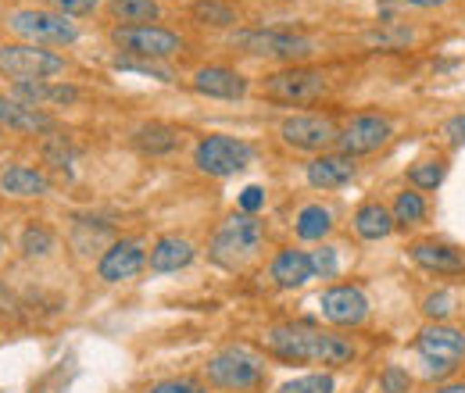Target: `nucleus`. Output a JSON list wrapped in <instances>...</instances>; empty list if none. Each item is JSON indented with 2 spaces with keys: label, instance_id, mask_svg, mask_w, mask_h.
Masks as SVG:
<instances>
[{
  "label": "nucleus",
  "instance_id": "nucleus-8",
  "mask_svg": "<svg viewBox=\"0 0 465 393\" xmlns=\"http://www.w3.org/2000/svg\"><path fill=\"white\" fill-rule=\"evenodd\" d=\"M61 72H64V57L47 47H36V44L0 47V75L15 83H40V79H54Z\"/></svg>",
  "mask_w": 465,
  "mask_h": 393
},
{
  "label": "nucleus",
  "instance_id": "nucleus-7",
  "mask_svg": "<svg viewBox=\"0 0 465 393\" xmlns=\"http://www.w3.org/2000/svg\"><path fill=\"white\" fill-rule=\"evenodd\" d=\"M112 44L136 61H165L183 51V36L162 25H115Z\"/></svg>",
  "mask_w": 465,
  "mask_h": 393
},
{
  "label": "nucleus",
  "instance_id": "nucleus-18",
  "mask_svg": "<svg viewBox=\"0 0 465 393\" xmlns=\"http://www.w3.org/2000/svg\"><path fill=\"white\" fill-rule=\"evenodd\" d=\"M0 129H11V133H54V118L44 112V108H33L18 97H0Z\"/></svg>",
  "mask_w": 465,
  "mask_h": 393
},
{
  "label": "nucleus",
  "instance_id": "nucleus-44",
  "mask_svg": "<svg viewBox=\"0 0 465 393\" xmlns=\"http://www.w3.org/2000/svg\"><path fill=\"white\" fill-rule=\"evenodd\" d=\"M0 251H4V243H0Z\"/></svg>",
  "mask_w": 465,
  "mask_h": 393
},
{
  "label": "nucleus",
  "instance_id": "nucleus-4",
  "mask_svg": "<svg viewBox=\"0 0 465 393\" xmlns=\"http://www.w3.org/2000/svg\"><path fill=\"white\" fill-rule=\"evenodd\" d=\"M258 93L272 104H315L330 93V79L326 72L319 68H308V64H291V68H280V72H269L262 83H258Z\"/></svg>",
  "mask_w": 465,
  "mask_h": 393
},
{
  "label": "nucleus",
  "instance_id": "nucleus-38",
  "mask_svg": "<svg viewBox=\"0 0 465 393\" xmlns=\"http://www.w3.org/2000/svg\"><path fill=\"white\" fill-rule=\"evenodd\" d=\"M51 11H58V15H68V18H75V15H90V11H97V4L101 0H44Z\"/></svg>",
  "mask_w": 465,
  "mask_h": 393
},
{
  "label": "nucleus",
  "instance_id": "nucleus-3",
  "mask_svg": "<svg viewBox=\"0 0 465 393\" xmlns=\"http://www.w3.org/2000/svg\"><path fill=\"white\" fill-rule=\"evenodd\" d=\"M204 379L223 393H258L265 387V361L247 347H223L208 358Z\"/></svg>",
  "mask_w": 465,
  "mask_h": 393
},
{
  "label": "nucleus",
  "instance_id": "nucleus-35",
  "mask_svg": "<svg viewBox=\"0 0 465 393\" xmlns=\"http://www.w3.org/2000/svg\"><path fill=\"white\" fill-rule=\"evenodd\" d=\"M411 390V376L401 365H387L380 372V393H408Z\"/></svg>",
  "mask_w": 465,
  "mask_h": 393
},
{
  "label": "nucleus",
  "instance_id": "nucleus-23",
  "mask_svg": "<svg viewBox=\"0 0 465 393\" xmlns=\"http://www.w3.org/2000/svg\"><path fill=\"white\" fill-rule=\"evenodd\" d=\"M190 261H193V243L183 240V236H162V240L151 247V254H147L151 272H179V269H186Z\"/></svg>",
  "mask_w": 465,
  "mask_h": 393
},
{
  "label": "nucleus",
  "instance_id": "nucleus-25",
  "mask_svg": "<svg viewBox=\"0 0 465 393\" xmlns=\"http://www.w3.org/2000/svg\"><path fill=\"white\" fill-rule=\"evenodd\" d=\"M293 232L297 240H308V243H322L330 232H333V211L322 208V204H304L293 219Z\"/></svg>",
  "mask_w": 465,
  "mask_h": 393
},
{
  "label": "nucleus",
  "instance_id": "nucleus-9",
  "mask_svg": "<svg viewBox=\"0 0 465 393\" xmlns=\"http://www.w3.org/2000/svg\"><path fill=\"white\" fill-rule=\"evenodd\" d=\"M254 162V147L247 140H236V136H204L193 151V165L204 172V175H215V179H230L236 172H243Z\"/></svg>",
  "mask_w": 465,
  "mask_h": 393
},
{
  "label": "nucleus",
  "instance_id": "nucleus-27",
  "mask_svg": "<svg viewBox=\"0 0 465 393\" xmlns=\"http://www.w3.org/2000/svg\"><path fill=\"white\" fill-rule=\"evenodd\" d=\"M108 15L118 25H154L162 7L158 0H108Z\"/></svg>",
  "mask_w": 465,
  "mask_h": 393
},
{
  "label": "nucleus",
  "instance_id": "nucleus-14",
  "mask_svg": "<svg viewBox=\"0 0 465 393\" xmlns=\"http://www.w3.org/2000/svg\"><path fill=\"white\" fill-rule=\"evenodd\" d=\"M415 350L422 361L459 365L465 358V329L451 326V322H426L415 337Z\"/></svg>",
  "mask_w": 465,
  "mask_h": 393
},
{
  "label": "nucleus",
  "instance_id": "nucleus-17",
  "mask_svg": "<svg viewBox=\"0 0 465 393\" xmlns=\"http://www.w3.org/2000/svg\"><path fill=\"white\" fill-rule=\"evenodd\" d=\"M193 90L201 97H215V101H240V97H247V79L236 68L208 64V68L193 72Z\"/></svg>",
  "mask_w": 465,
  "mask_h": 393
},
{
  "label": "nucleus",
  "instance_id": "nucleus-37",
  "mask_svg": "<svg viewBox=\"0 0 465 393\" xmlns=\"http://www.w3.org/2000/svg\"><path fill=\"white\" fill-rule=\"evenodd\" d=\"M312 265H315V276H322V280H333V276H337V269H341V261H337V251H333V247H319V251L312 254Z\"/></svg>",
  "mask_w": 465,
  "mask_h": 393
},
{
  "label": "nucleus",
  "instance_id": "nucleus-20",
  "mask_svg": "<svg viewBox=\"0 0 465 393\" xmlns=\"http://www.w3.org/2000/svg\"><path fill=\"white\" fill-rule=\"evenodd\" d=\"M351 225H354V232H358V240H365V243H380V240H387V236L398 229L391 208H387L383 201H365V204H358L354 215H351Z\"/></svg>",
  "mask_w": 465,
  "mask_h": 393
},
{
  "label": "nucleus",
  "instance_id": "nucleus-43",
  "mask_svg": "<svg viewBox=\"0 0 465 393\" xmlns=\"http://www.w3.org/2000/svg\"><path fill=\"white\" fill-rule=\"evenodd\" d=\"M0 136H4V129H0Z\"/></svg>",
  "mask_w": 465,
  "mask_h": 393
},
{
  "label": "nucleus",
  "instance_id": "nucleus-34",
  "mask_svg": "<svg viewBox=\"0 0 465 393\" xmlns=\"http://www.w3.org/2000/svg\"><path fill=\"white\" fill-rule=\"evenodd\" d=\"M143 393H208V387L197 376H173V379H158Z\"/></svg>",
  "mask_w": 465,
  "mask_h": 393
},
{
  "label": "nucleus",
  "instance_id": "nucleus-28",
  "mask_svg": "<svg viewBox=\"0 0 465 393\" xmlns=\"http://www.w3.org/2000/svg\"><path fill=\"white\" fill-rule=\"evenodd\" d=\"M391 215H394V225H398V229H415V225H422V222H426V215H430L426 193H419V190L405 186V190L394 197Z\"/></svg>",
  "mask_w": 465,
  "mask_h": 393
},
{
  "label": "nucleus",
  "instance_id": "nucleus-11",
  "mask_svg": "<svg viewBox=\"0 0 465 393\" xmlns=\"http://www.w3.org/2000/svg\"><path fill=\"white\" fill-rule=\"evenodd\" d=\"M394 136V122L380 112H361L354 114L348 125L337 136V151L348 158H361V154H376L387 140Z\"/></svg>",
  "mask_w": 465,
  "mask_h": 393
},
{
  "label": "nucleus",
  "instance_id": "nucleus-19",
  "mask_svg": "<svg viewBox=\"0 0 465 393\" xmlns=\"http://www.w3.org/2000/svg\"><path fill=\"white\" fill-rule=\"evenodd\" d=\"M269 276L272 282L280 286V290H301L304 282L315 280V265H312V254L308 251H280L276 258H272V265H269Z\"/></svg>",
  "mask_w": 465,
  "mask_h": 393
},
{
  "label": "nucleus",
  "instance_id": "nucleus-32",
  "mask_svg": "<svg viewBox=\"0 0 465 393\" xmlns=\"http://www.w3.org/2000/svg\"><path fill=\"white\" fill-rule=\"evenodd\" d=\"M451 311H455V293H451V290H437V293H430V297L422 300V315H426L430 322H448Z\"/></svg>",
  "mask_w": 465,
  "mask_h": 393
},
{
  "label": "nucleus",
  "instance_id": "nucleus-1",
  "mask_svg": "<svg viewBox=\"0 0 465 393\" xmlns=\"http://www.w3.org/2000/svg\"><path fill=\"white\" fill-rule=\"evenodd\" d=\"M262 347L287 365H322V368H344L358 358V347L333 329H319L308 322H283L265 329Z\"/></svg>",
  "mask_w": 465,
  "mask_h": 393
},
{
  "label": "nucleus",
  "instance_id": "nucleus-21",
  "mask_svg": "<svg viewBox=\"0 0 465 393\" xmlns=\"http://www.w3.org/2000/svg\"><path fill=\"white\" fill-rule=\"evenodd\" d=\"M11 97H18V101H25L33 108H47V104H72V101H79V90L72 83L40 79V83H15Z\"/></svg>",
  "mask_w": 465,
  "mask_h": 393
},
{
  "label": "nucleus",
  "instance_id": "nucleus-30",
  "mask_svg": "<svg viewBox=\"0 0 465 393\" xmlns=\"http://www.w3.org/2000/svg\"><path fill=\"white\" fill-rule=\"evenodd\" d=\"M333 376L330 372H308V376H297L291 383H283L280 393H333Z\"/></svg>",
  "mask_w": 465,
  "mask_h": 393
},
{
  "label": "nucleus",
  "instance_id": "nucleus-13",
  "mask_svg": "<svg viewBox=\"0 0 465 393\" xmlns=\"http://www.w3.org/2000/svg\"><path fill=\"white\" fill-rule=\"evenodd\" d=\"M408 258H411V265H419L422 272H430V276H437V280L465 276V254L455 243L437 240V236L415 240V243L408 247Z\"/></svg>",
  "mask_w": 465,
  "mask_h": 393
},
{
  "label": "nucleus",
  "instance_id": "nucleus-24",
  "mask_svg": "<svg viewBox=\"0 0 465 393\" xmlns=\"http://www.w3.org/2000/svg\"><path fill=\"white\" fill-rule=\"evenodd\" d=\"M133 143L140 154H151V158H162V154H173L179 147V133L173 125H162V122H151V125H140L133 133Z\"/></svg>",
  "mask_w": 465,
  "mask_h": 393
},
{
  "label": "nucleus",
  "instance_id": "nucleus-16",
  "mask_svg": "<svg viewBox=\"0 0 465 393\" xmlns=\"http://www.w3.org/2000/svg\"><path fill=\"white\" fill-rule=\"evenodd\" d=\"M143 265H147L143 243H136V240H118V243H112V247L101 254L97 276L104 282H122V280H133Z\"/></svg>",
  "mask_w": 465,
  "mask_h": 393
},
{
  "label": "nucleus",
  "instance_id": "nucleus-10",
  "mask_svg": "<svg viewBox=\"0 0 465 393\" xmlns=\"http://www.w3.org/2000/svg\"><path fill=\"white\" fill-rule=\"evenodd\" d=\"M280 136L283 143L293 151H304V154H326L330 147H337V122L330 114H291L283 118L280 125Z\"/></svg>",
  "mask_w": 465,
  "mask_h": 393
},
{
  "label": "nucleus",
  "instance_id": "nucleus-2",
  "mask_svg": "<svg viewBox=\"0 0 465 393\" xmlns=\"http://www.w3.org/2000/svg\"><path fill=\"white\" fill-rule=\"evenodd\" d=\"M262 240H265V225L258 222V215L240 211V215H230L226 222L215 229L208 254H212L215 265H223V269L236 272V269H243L247 261L258 258Z\"/></svg>",
  "mask_w": 465,
  "mask_h": 393
},
{
  "label": "nucleus",
  "instance_id": "nucleus-40",
  "mask_svg": "<svg viewBox=\"0 0 465 393\" xmlns=\"http://www.w3.org/2000/svg\"><path fill=\"white\" fill-rule=\"evenodd\" d=\"M262 204H265V190H262V186H247V190L240 193V211L254 215Z\"/></svg>",
  "mask_w": 465,
  "mask_h": 393
},
{
  "label": "nucleus",
  "instance_id": "nucleus-26",
  "mask_svg": "<svg viewBox=\"0 0 465 393\" xmlns=\"http://www.w3.org/2000/svg\"><path fill=\"white\" fill-rule=\"evenodd\" d=\"M190 15L204 29H232V25H240V7L230 4V0H193Z\"/></svg>",
  "mask_w": 465,
  "mask_h": 393
},
{
  "label": "nucleus",
  "instance_id": "nucleus-5",
  "mask_svg": "<svg viewBox=\"0 0 465 393\" xmlns=\"http://www.w3.org/2000/svg\"><path fill=\"white\" fill-rule=\"evenodd\" d=\"M7 29L15 36H22L25 44L36 47H68L79 40V29L68 15L58 11H40V7H25V11H11L7 15Z\"/></svg>",
  "mask_w": 465,
  "mask_h": 393
},
{
  "label": "nucleus",
  "instance_id": "nucleus-31",
  "mask_svg": "<svg viewBox=\"0 0 465 393\" xmlns=\"http://www.w3.org/2000/svg\"><path fill=\"white\" fill-rule=\"evenodd\" d=\"M22 251H25L29 258H44L47 251H54V232H51L47 225H29V229L22 232Z\"/></svg>",
  "mask_w": 465,
  "mask_h": 393
},
{
  "label": "nucleus",
  "instance_id": "nucleus-36",
  "mask_svg": "<svg viewBox=\"0 0 465 393\" xmlns=\"http://www.w3.org/2000/svg\"><path fill=\"white\" fill-rule=\"evenodd\" d=\"M118 72H136V75H151V79H162V83H173V75L165 72V68H158L154 61H125V57H118L115 61Z\"/></svg>",
  "mask_w": 465,
  "mask_h": 393
},
{
  "label": "nucleus",
  "instance_id": "nucleus-33",
  "mask_svg": "<svg viewBox=\"0 0 465 393\" xmlns=\"http://www.w3.org/2000/svg\"><path fill=\"white\" fill-rule=\"evenodd\" d=\"M365 44L380 47V51H398V47H408L411 44V29L405 25H391V29H376L365 36Z\"/></svg>",
  "mask_w": 465,
  "mask_h": 393
},
{
  "label": "nucleus",
  "instance_id": "nucleus-6",
  "mask_svg": "<svg viewBox=\"0 0 465 393\" xmlns=\"http://www.w3.org/2000/svg\"><path fill=\"white\" fill-rule=\"evenodd\" d=\"M232 47L251 57H272V61H304L315 54V44L308 36L283 29H240L232 33Z\"/></svg>",
  "mask_w": 465,
  "mask_h": 393
},
{
  "label": "nucleus",
  "instance_id": "nucleus-39",
  "mask_svg": "<svg viewBox=\"0 0 465 393\" xmlns=\"http://www.w3.org/2000/svg\"><path fill=\"white\" fill-rule=\"evenodd\" d=\"M440 136L448 147H462L465 143V114H451L444 125H440Z\"/></svg>",
  "mask_w": 465,
  "mask_h": 393
},
{
  "label": "nucleus",
  "instance_id": "nucleus-42",
  "mask_svg": "<svg viewBox=\"0 0 465 393\" xmlns=\"http://www.w3.org/2000/svg\"><path fill=\"white\" fill-rule=\"evenodd\" d=\"M408 7H440V4H448V0H401Z\"/></svg>",
  "mask_w": 465,
  "mask_h": 393
},
{
  "label": "nucleus",
  "instance_id": "nucleus-12",
  "mask_svg": "<svg viewBox=\"0 0 465 393\" xmlns=\"http://www.w3.org/2000/svg\"><path fill=\"white\" fill-rule=\"evenodd\" d=\"M319 311L330 326H341V329H354L369 319V297L361 286L354 282H341V286H330L322 290L319 297Z\"/></svg>",
  "mask_w": 465,
  "mask_h": 393
},
{
  "label": "nucleus",
  "instance_id": "nucleus-41",
  "mask_svg": "<svg viewBox=\"0 0 465 393\" xmlns=\"http://www.w3.org/2000/svg\"><path fill=\"white\" fill-rule=\"evenodd\" d=\"M433 393H465V379H444V383H437Z\"/></svg>",
  "mask_w": 465,
  "mask_h": 393
},
{
  "label": "nucleus",
  "instance_id": "nucleus-15",
  "mask_svg": "<svg viewBox=\"0 0 465 393\" xmlns=\"http://www.w3.org/2000/svg\"><path fill=\"white\" fill-rule=\"evenodd\" d=\"M354 175H358V165H354V158L341 154V151H326V154H315V158L308 162V169H304V179H308V186H312V190H322V193L348 186Z\"/></svg>",
  "mask_w": 465,
  "mask_h": 393
},
{
  "label": "nucleus",
  "instance_id": "nucleus-22",
  "mask_svg": "<svg viewBox=\"0 0 465 393\" xmlns=\"http://www.w3.org/2000/svg\"><path fill=\"white\" fill-rule=\"evenodd\" d=\"M0 190L7 197H22V201L47 197L51 193V179L44 172L29 169V165H7V169L0 172Z\"/></svg>",
  "mask_w": 465,
  "mask_h": 393
},
{
  "label": "nucleus",
  "instance_id": "nucleus-29",
  "mask_svg": "<svg viewBox=\"0 0 465 393\" xmlns=\"http://www.w3.org/2000/svg\"><path fill=\"white\" fill-rule=\"evenodd\" d=\"M448 175V162L444 158H430V162H415L408 169V186L419 193H433Z\"/></svg>",
  "mask_w": 465,
  "mask_h": 393
}]
</instances>
